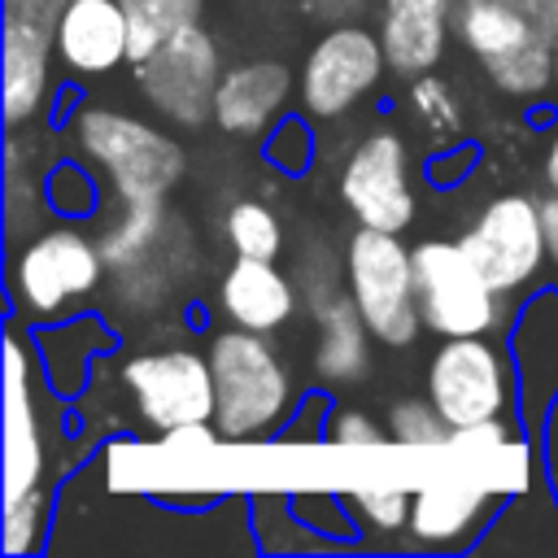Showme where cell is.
Masks as SVG:
<instances>
[{
    "label": "cell",
    "mask_w": 558,
    "mask_h": 558,
    "mask_svg": "<svg viewBox=\"0 0 558 558\" xmlns=\"http://www.w3.org/2000/svg\"><path fill=\"white\" fill-rule=\"evenodd\" d=\"M113 301L131 314L170 305L196 275V235L166 201L122 205V218L100 235Z\"/></svg>",
    "instance_id": "1"
},
{
    "label": "cell",
    "mask_w": 558,
    "mask_h": 558,
    "mask_svg": "<svg viewBox=\"0 0 558 558\" xmlns=\"http://www.w3.org/2000/svg\"><path fill=\"white\" fill-rule=\"evenodd\" d=\"M74 144L109 179L122 205L166 201V192L183 179V144L135 113L87 105L74 118Z\"/></svg>",
    "instance_id": "2"
},
{
    "label": "cell",
    "mask_w": 558,
    "mask_h": 558,
    "mask_svg": "<svg viewBox=\"0 0 558 558\" xmlns=\"http://www.w3.org/2000/svg\"><path fill=\"white\" fill-rule=\"evenodd\" d=\"M214 366V427L227 440L275 432L292 405V375L262 331L231 327L209 344Z\"/></svg>",
    "instance_id": "3"
},
{
    "label": "cell",
    "mask_w": 558,
    "mask_h": 558,
    "mask_svg": "<svg viewBox=\"0 0 558 558\" xmlns=\"http://www.w3.org/2000/svg\"><path fill=\"white\" fill-rule=\"evenodd\" d=\"M344 288L357 301L375 340L401 349L418 336V288H414V248L397 231L362 227L344 248Z\"/></svg>",
    "instance_id": "4"
},
{
    "label": "cell",
    "mask_w": 558,
    "mask_h": 558,
    "mask_svg": "<svg viewBox=\"0 0 558 558\" xmlns=\"http://www.w3.org/2000/svg\"><path fill=\"white\" fill-rule=\"evenodd\" d=\"M458 35L501 92L532 100L554 83V39L519 0H458Z\"/></svg>",
    "instance_id": "5"
},
{
    "label": "cell",
    "mask_w": 558,
    "mask_h": 558,
    "mask_svg": "<svg viewBox=\"0 0 558 558\" xmlns=\"http://www.w3.org/2000/svg\"><path fill=\"white\" fill-rule=\"evenodd\" d=\"M414 288L423 327L436 336H488L501 318V296L462 240H423L414 248Z\"/></svg>",
    "instance_id": "6"
},
{
    "label": "cell",
    "mask_w": 558,
    "mask_h": 558,
    "mask_svg": "<svg viewBox=\"0 0 558 558\" xmlns=\"http://www.w3.org/2000/svg\"><path fill=\"white\" fill-rule=\"evenodd\" d=\"M118 384L135 410L140 423L153 432H174L187 423L214 418V366L209 353H196L187 344L131 353L118 371Z\"/></svg>",
    "instance_id": "7"
},
{
    "label": "cell",
    "mask_w": 558,
    "mask_h": 558,
    "mask_svg": "<svg viewBox=\"0 0 558 558\" xmlns=\"http://www.w3.org/2000/svg\"><path fill=\"white\" fill-rule=\"evenodd\" d=\"M105 275L100 240L74 227H52L31 235L13 257V296L26 318H61L70 305L92 296Z\"/></svg>",
    "instance_id": "8"
},
{
    "label": "cell",
    "mask_w": 558,
    "mask_h": 558,
    "mask_svg": "<svg viewBox=\"0 0 558 558\" xmlns=\"http://www.w3.org/2000/svg\"><path fill=\"white\" fill-rule=\"evenodd\" d=\"M218 78H222V57L214 35L201 31V22L170 35L161 48L135 61V83L144 100L174 126H201L214 118Z\"/></svg>",
    "instance_id": "9"
},
{
    "label": "cell",
    "mask_w": 558,
    "mask_h": 558,
    "mask_svg": "<svg viewBox=\"0 0 558 558\" xmlns=\"http://www.w3.org/2000/svg\"><path fill=\"white\" fill-rule=\"evenodd\" d=\"M427 397L445 414V423L471 427L488 418H506L510 410V366L497 344L484 336H445L427 366Z\"/></svg>",
    "instance_id": "10"
},
{
    "label": "cell",
    "mask_w": 558,
    "mask_h": 558,
    "mask_svg": "<svg viewBox=\"0 0 558 558\" xmlns=\"http://www.w3.org/2000/svg\"><path fill=\"white\" fill-rule=\"evenodd\" d=\"M388 57L379 31L371 35L357 22H336L305 57L301 70V109L310 118H340L349 113L384 74Z\"/></svg>",
    "instance_id": "11"
},
{
    "label": "cell",
    "mask_w": 558,
    "mask_h": 558,
    "mask_svg": "<svg viewBox=\"0 0 558 558\" xmlns=\"http://www.w3.org/2000/svg\"><path fill=\"white\" fill-rule=\"evenodd\" d=\"M462 248L480 262V270L488 275V283L497 292H519L536 279L541 262L549 257V240H545V218L541 205L506 192L497 201H488L480 209V218L466 227Z\"/></svg>",
    "instance_id": "12"
},
{
    "label": "cell",
    "mask_w": 558,
    "mask_h": 558,
    "mask_svg": "<svg viewBox=\"0 0 558 558\" xmlns=\"http://www.w3.org/2000/svg\"><path fill=\"white\" fill-rule=\"evenodd\" d=\"M340 196L362 227L405 231L414 218L405 140L397 131H371L340 170Z\"/></svg>",
    "instance_id": "13"
},
{
    "label": "cell",
    "mask_w": 558,
    "mask_h": 558,
    "mask_svg": "<svg viewBox=\"0 0 558 558\" xmlns=\"http://www.w3.org/2000/svg\"><path fill=\"white\" fill-rule=\"evenodd\" d=\"M497 480L484 466L471 471H440L436 480H427L414 493V510H410V536L423 549H453L466 545L471 532L484 523V514L497 501Z\"/></svg>",
    "instance_id": "14"
},
{
    "label": "cell",
    "mask_w": 558,
    "mask_h": 558,
    "mask_svg": "<svg viewBox=\"0 0 558 558\" xmlns=\"http://www.w3.org/2000/svg\"><path fill=\"white\" fill-rule=\"evenodd\" d=\"M48 440L35 401V366L17 336L4 340V501L44 484Z\"/></svg>",
    "instance_id": "15"
},
{
    "label": "cell",
    "mask_w": 558,
    "mask_h": 558,
    "mask_svg": "<svg viewBox=\"0 0 558 558\" xmlns=\"http://www.w3.org/2000/svg\"><path fill=\"white\" fill-rule=\"evenodd\" d=\"M52 44L70 74H113L122 61H131V22L122 0H70L52 26Z\"/></svg>",
    "instance_id": "16"
},
{
    "label": "cell",
    "mask_w": 558,
    "mask_h": 558,
    "mask_svg": "<svg viewBox=\"0 0 558 558\" xmlns=\"http://www.w3.org/2000/svg\"><path fill=\"white\" fill-rule=\"evenodd\" d=\"M52 31L22 22V17H4L0 22V70H4V122L17 126L26 118H35L48 100V78H52Z\"/></svg>",
    "instance_id": "17"
},
{
    "label": "cell",
    "mask_w": 558,
    "mask_h": 558,
    "mask_svg": "<svg viewBox=\"0 0 558 558\" xmlns=\"http://www.w3.org/2000/svg\"><path fill=\"white\" fill-rule=\"evenodd\" d=\"M222 314L248 331H279L296 314V283L275 266V257H235L218 288Z\"/></svg>",
    "instance_id": "18"
},
{
    "label": "cell",
    "mask_w": 558,
    "mask_h": 558,
    "mask_svg": "<svg viewBox=\"0 0 558 558\" xmlns=\"http://www.w3.org/2000/svg\"><path fill=\"white\" fill-rule=\"evenodd\" d=\"M453 0H384L379 4V44L388 70L397 74H427L449 39Z\"/></svg>",
    "instance_id": "19"
},
{
    "label": "cell",
    "mask_w": 558,
    "mask_h": 558,
    "mask_svg": "<svg viewBox=\"0 0 558 558\" xmlns=\"http://www.w3.org/2000/svg\"><path fill=\"white\" fill-rule=\"evenodd\" d=\"M292 96V74L279 61H244L222 70L218 96H214V122L231 135H257L266 131Z\"/></svg>",
    "instance_id": "20"
},
{
    "label": "cell",
    "mask_w": 558,
    "mask_h": 558,
    "mask_svg": "<svg viewBox=\"0 0 558 558\" xmlns=\"http://www.w3.org/2000/svg\"><path fill=\"white\" fill-rule=\"evenodd\" d=\"M310 314L318 323V344H314V371H318V379H327V384H353L366 371L371 340H375L371 327H366V318H362V310H357V301L344 288V292L327 296L323 305H314Z\"/></svg>",
    "instance_id": "21"
},
{
    "label": "cell",
    "mask_w": 558,
    "mask_h": 558,
    "mask_svg": "<svg viewBox=\"0 0 558 558\" xmlns=\"http://www.w3.org/2000/svg\"><path fill=\"white\" fill-rule=\"evenodd\" d=\"M514 357L527 379V388H554L558 384V301L541 296L519 331H514Z\"/></svg>",
    "instance_id": "22"
},
{
    "label": "cell",
    "mask_w": 558,
    "mask_h": 558,
    "mask_svg": "<svg viewBox=\"0 0 558 558\" xmlns=\"http://www.w3.org/2000/svg\"><path fill=\"white\" fill-rule=\"evenodd\" d=\"M126 22H131V65L161 48L170 35L187 31L201 22L205 0H122Z\"/></svg>",
    "instance_id": "23"
},
{
    "label": "cell",
    "mask_w": 558,
    "mask_h": 558,
    "mask_svg": "<svg viewBox=\"0 0 558 558\" xmlns=\"http://www.w3.org/2000/svg\"><path fill=\"white\" fill-rule=\"evenodd\" d=\"M222 231L235 257H279L283 248V227L262 201H235L222 218Z\"/></svg>",
    "instance_id": "24"
},
{
    "label": "cell",
    "mask_w": 558,
    "mask_h": 558,
    "mask_svg": "<svg viewBox=\"0 0 558 558\" xmlns=\"http://www.w3.org/2000/svg\"><path fill=\"white\" fill-rule=\"evenodd\" d=\"M344 497H349L357 523L371 527V532H379V536H392V532L410 527L414 493L401 488V484H353Z\"/></svg>",
    "instance_id": "25"
},
{
    "label": "cell",
    "mask_w": 558,
    "mask_h": 558,
    "mask_svg": "<svg viewBox=\"0 0 558 558\" xmlns=\"http://www.w3.org/2000/svg\"><path fill=\"white\" fill-rule=\"evenodd\" d=\"M449 436H453V427H449L445 414L432 405V397H427V401L405 397V401H397L392 414H388V440H397V445H405V449H445Z\"/></svg>",
    "instance_id": "26"
},
{
    "label": "cell",
    "mask_w": 558,
    "mask_h": 558,
    "mask_svg": "<svg viewBox=\"0 0 558 558\" xmlns=\"http://www.w3.org/2000/svg\"><path fill=\"white\" fill-rule=\"evenodd\" d=\"M410 113H414V122H418L423 131H432V135H440V140H449V135L462 131L458 96H453V87H449L445 78H436V74H414V83H410Z\"/></svg>",
    "instance_id": "27"
},
{
    "label": "cell",
    "mask_w": 558,
    "mask_h": 558,
    "mask_svg": "<svg viewBox=\"0 0 558 558\" xmlns=\"http://www.w3.org/2000/svg\"><path fill=\"white\" fill-rule=\"evenodd\" d=\"M44 527H48V493L44 488H31V493L4 501V554L9 558L39 549Z\"/></svg>",
    "instance_id": "28"
},
{
    "label": "cell",
    "mask_w": 558,
    "mask_h": 558,
    "mask_svg": "<svg viewBox=\"0 0 558 558\" xmlns=\"http://www.w3.org/2000/svg\"><path fill=\"white\" fill-rule=\"evenodd\" d=\"M266 157H270L279 170L301 174V170L310 166V157H314V135H310V126H305L301 118L279 122V126L270 131V140H266Z\"/></svg>",
    "instance_id": "29"
},
{
    "label": "cell",
    "mask_w": 558,
    "mask_h": 558,
    "mask_svg": "<svg viewBox=\"0 0 558 558\" xmlns=\"http://www.w3.org/2000/svg\"><path fill=\"white\" fill-rule=\"evenodd\" d=\"M384 436L388 432L366 410H353V405H340L327 418V440L331 445H344V449H375V445H384Z\"/></svg>",
    "instance_id": "30"
},
{
    "label": "cell",
    "mask_w": 558,
    "mask_h": 558,
    "mask_svg": "<svg viewBox=\"0 0 558 558\" xmlns=\"http://www.w3.org/2000/svg\"><path fill=\"white\" fill-rule=\"evenodd\" d=\"M48 205L61 209V214H92L96 187L78 166H57L48 174Z\"/></svg>",
    "instance_id": "31"
},
{
    "label": "cell",
    "mask_w": 558,
    "mask_h": 558,
    "mask_svg": "<svg viewBox=\"0 0 558 558\" xmlns=\"http://www.w3.org/2000/svg\"><path fill=\"white\" fill-rule=\"evenodd\" d=\"M70 0H4V17H22V22H35V26H57L61 9Z\"/></svg>",
    "instance_id": "32"
},
{
    "label": "cell",
    "mask_w": 558,
    "mask_h": 558,
    "mask_svg": "<svg viewBox=\"0 0 558 558\" xmlns=\"http://www.w3.org/2000/svg\"><path fill=\"white\" fill-rule=\"evenodd\" d=\"M305 9L336 26V22H357L371 9V0H305Z\"/></svg>",
    "instance_id": "33"
},
{
    "label": "cell",
    "mask_w": 558,
    "mask_h": 558,
    "mask_svg": "<svg viewBox=\"0 0 558 558\" xmlns=\"http://www.w3.org/2000/svg\"><path fill=\"white\" fill-rule=\"evenodd\" d=\"M519 4H523V13L558 44V0H519Z\"/></svg>",
    "instance_id": "34"
},
{
    "label": "cell",
    "mask_w": 558,
    "mask_h": 558,
    "mask_svg": "<svg viewBox=\"0 0 558 558\" xmlns=\"http://www.w3.org/2000/svg\"><path fill=\"white\" fill-rule=\"evenodd\" d=\"M541 218H545V240H549V257L558 262V192L549 201H541Z\"/></svg>",
    "instance_id": "35"
},
{
    "label": "cell",
    "mask_w": 558,
    "mask_h": 558,
    "mask_svg": "<svg viewBox=\"0 0 558 558\" xmlns=\"http://www.w3.org/2000/svg\"><path fill=\"white\" fill-rule=\"evenodd\" d=\"M545 458H549V475H554V488H558V405L549 414V436H545Z\"/></svg>",
    "instance_id": "36"
},
{
    "label": "cell",
    "mask_w": 558,
    "mask_h": 558,
    "mask_svg": "<svg viewBox=\"0 0 558 558\" xmlns=\"http://www.w3.org/2000/svg\"><path fill=\"white\" fill-rule=\"evenodd\" d=\"M545 183L558 192V131L549 135V148H545Z\"/></svg>",
    "instance_id": "37"
},
{
    "label": "cell",
    "mask_w": 558,
    "mask_h": 558,
    "mask_svg": "<svg viewBox=\"0 0 558 558\" xmlns=\"http://www.w3.org/2000/svg\"><path fill=\"white\" fill-rule=\"evenodd\" d=\"M554 87H558V44H554Z\"/></svg>",
    "instance_id": "38"
}]
</instances>
